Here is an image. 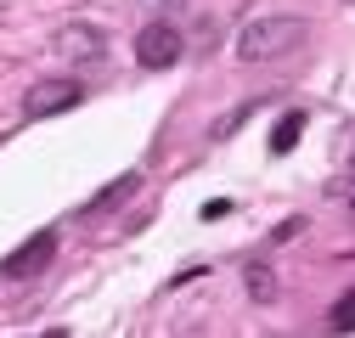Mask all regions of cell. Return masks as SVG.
Listing matches in <instances>:
<instances>
[{
  "instance_id": "277c9868",
  "label": "cell",
  "mask_w": 355,
  "mask_h": 338,
  "mask_svg": "<svg viewBox=\"0 0 355 338\" xmlns=\"http://www.w3.org/2000/svg\"><path fill=\"white\" fill-rule=\"evenodd\" d=\"M85 102V91L73 79H46V84H34L28 91V102H23V113L28 118H51V113H68V107H79Z\"/></svg>"
},
{
  "instance_id": "7c38bea8",
  "label": "cell",
  "mask_w": 355,
  "mask_h": 338,
  "mask_svg": "<svg viewBox=\"0 0 355 338\" xmlns=\"http://www.w3.org/2000/svg\"><path fill=\"white\" fill-rule=\"evenodd\" d=\"M299 231H304V220H299V215H293V220H282V226H277V231H271V237H277V242H293V237H299Z\"/></svg>"
},
{
  "instance_id": "52a82bcc",
  "label": "cell",
  "mask_w": 355,
  "mask_h": 338,
  "mask_svg": "<svg viewBox=\"0 0 355 338\" xmlns=\"http://www.w3.org/2000/svg\"><path fill=\"white\" fill-rule=\"evenodd\" d=\"M299 136H304V113L277 118V130H271V152H277V158H282V152H293V147H299Z\"/></svg>"
},
{
  "instance_id": "6da1fadb",
  "label": "cell",
  "mask_w": 355,
  "mask_h": 338,
  "mask_svg": "<svg viewBox=\"0 0 355 338\" xmlns=\"http://www.w3.org/2000/svg\"><path fill=\"white\" fill-rule=\"evenodd\" d=\"M299 39H304V23L288 17V12H271V17H254L248 28H237V62L259 68V62H277L288 51H299Z\"/></svg>"
},
{
  "instance_id": "9c48e42d",
  "label": "cell",
  "mask_w": 355,
  "mask_h": 338,
  "mask_svg": "<svg viewBox=\"0 0 355 338\" xmlns=\"http://www.w3.org/2000/svg\"><path fill=\"white\" fill-rule=\"evenodd\" d=\"M248 293H254L259 305H271V299H277V276L265 271V265H254V271H248Z\"/></svg>"
},
{
  "instance_id": "8fae6325",
  "label": "cell",
  "mask_w": 355,
  "mask_h": 338,
  "mask_svg": "<svg viewBox=\"0 0 355 338\" xmlns=\"http://www.w3.org/2000/svg\"><path fill=\"white\" fill-rule=\"evenodd\" d=\"M232 215V197H214V203H203V220H226Z\"/></svg>"
},
{
  "instance_id": "7a4b0ae2",
  "label": "cell",
  "mask_w": 355,
  "mask_h": 338,
  "mask_svg": "<svg viewBox=\"0 0 355 338\" xmlns=\"http://www.w3.org/2000/svg\"><path fill=\"white\" fill-rule=\"evenodd\" d=\"M181 51H187V39H181V28H175V23H147V28L136 34V62H141L147 73L175 68V62H181Z\"/></svg>"
},
{
  "instance_id": "4fadbf2b",
  "label": "cell",
  "mask_w": 355,
  "mask_h": 338,
  "mask_svg": "<svg viewBox=\"0 0 355 338\" xmlns=\"http://www.w3.org/2000/svg\"><path fill=\"white\" fill-rule=\"evenodd\" d=\"M349 6H355V0H349Z\"/></svg>"
},
{
  "instance_id": "3957f363",
  "label": "cell",
  "mask_w": 355,
  "mask_h": 338,
  "mask_svg": "<svg viewBox=\"0 0 355 338\" xmlns=\"http://www.w3.org/2000/svg\"><path fill=\"white\" fill-rule=\"evenodd\" d=\"M57 260V231H34L23 248H12V260H6V276L12 282H28V276H40Z\"/></svg>"
},
{
  "instance_id": "30bf717a",
  "label": "cell",
  "mask_w": 355,
  "mask_h": 338,
  "mask_svg": "<svg viewBox=\"0 0 355 338\" xmlns=\"http://www.w3.org/2000/svg\"><path fill=\"white\" fill-rule=\"evenodd\" d=\"M327 327H333V332H355V293H344V299L333 305V316H327Z\"/></svg>"
},
{
  "instance_id": "5b68a950",
  "label": "cell",
  "mask_w": 355,
  "mask_h": 338,
  "mask_svg": "<svg viewBox=\"0 0 355 338\" xmlns=\"http://www.w3.org/2000/svg\"><path fill=\"white\" fill-rule=\"evenodd\" d=\"M57 51H62L68 62H102V34L85 28V23H73V28L57 34Z\"/></svg>"
},
{
  "instance_id": "8992f818",
  "label": "cell",
  "mask_w": 355,
  "mask_h": 338,
  "mask_svg": "<svg viewBox=\"0 0 355 338\" xmlns=\"http://www.w3.org/2000/svg\"><path fill=\"white\" fill-rule=\"evenodd\" d=\"M136 186H141V181H136V175H119V181H113V186H107V192H96V197H91V203H85V215H102V208H119V203H124V197H130V192H136Z\"/></svg>"
},
{
  "instance_id": "ba28073f",
  "label": "cell",
  "mask_w": 355,
  "mask_h": 338,
  "mask_svg": "<svg viewBox=\"0 0 355 338\" xmlns=\"http://www.w3.org/2000/svg\"><path fill=\"white\" fill-rule=\"evenodd\" d=\"M254 107H259V102H243V107H232V113H220V118H214V141H226L232 130H243V124L254 118Z\"/></svg>"
}]
</instances>
